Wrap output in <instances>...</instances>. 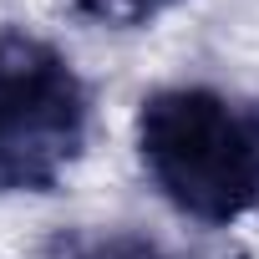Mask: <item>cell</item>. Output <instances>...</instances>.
<instances>
[{
    "mask_svg": "<svg viewBox=\"0 0 259 259\" xmlns=\"http://www.w3.org/2000/svg\"><path fill=\"white\" fill-rule=\"evenodd\" d=\"M138 158L178 213L234 224L259 208V107L213 87H163L138 112Z\"/></svg>",
    "mask_w": 259,
    "mask_h": 259,
    "instance_id": "1",
    "label": "cell"
},
{
    "mask_svg": "<svg viewBox=\"0 0 259 259\" xmlns=\"http://www.w3.org/2000/svg\"><path fill=\"white\" fill-rule=\"evenodd\" d=\"M87 87L41 36L0 31V183L51 188L87 143Z\"/></svg>",
    "mask_w": 259,
    "mask_h": 259,
    "instance_id": "2",
    "label": "cell"
},
{
    "mask_svg": "<svg viewBox=\"0 0 259 259\" xmlns=\"http://www.w3.org/2000/svg\"><path fill=\"white\" fill-rule=\"evenodd\" d=\"M46 259H168V249L138 229H61Z\"/></svg>",
    "mask_w": 259,
    "mask_h": 259,
    "instance_id": "3",
    "label": "cell"
},
{
    "mask_svg": "<svg viewBox=\"0 0 259 259\" xmlns=\"http://www.w3.org/2000/svg\"><path fill=\"white\" fill-rule=\"evenodd\" d=\"M173 0H76V11L102 21V26H143L158 11H168Z\"/></svg>",
    "mask_w": 259,
    "mask_h": 259,
    "instance_id": "4",
    "label": "cell"
}]
</instances>
